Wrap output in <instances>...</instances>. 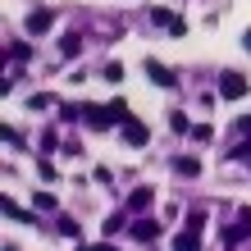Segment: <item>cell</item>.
<instances>
[{"label":"cell","instance_id":"cell-10","mask_svg":"<svg viewBox=\"0 0 251 251\" xmlns=\"http://www.w3.org/2000/svg\"><path fill=\"white\" fill-rule=\"evenodd\" d=\"M174 174H183V178H197V174H201V160H197V155H178V160H174Z\"/></svg>","mask_w":251,"mask_h":251},{"label":"cell","instance_id":"cell-17","mask_svg":"<svg viewBox=\"0 0 251 251\" xmlns=\"http://www.w3.org/2000/svg\"><path fill=\"white\" fill-rule=\"evenodd\" d=\"M32 205H37V210H55V192H37Z\"/></svg>","mask_w":251,"mask_h":251},{"label":"cell","instance_id":"cell-12","mask_svg":"<svg viewBox=\"0 0 251 251\" xmlns=\"http://www.w3.org/2000/svg\"><path fill=\"white\" fill-rule=\"evenodd\" d=\"M60 50H64V60H73V55L82 50V41H78V32H69V37L60 41Z\"/></svg>","mask_w":251,"mask_h":251},{"label":"cell","instance_id":"cell-9","mask_svg":"<svg viewBox=\"0 0 251 251\" xmlns=\"http://www.w3.org/2000/svg\"><path fill=\"white\" fill-rule=\"evenodd\" d=\"M174 251H201V233L197 228H183L178 238H174Z\"/></svg>","mask_w":251,"mask_h":251},{"label":"cell","instance_id":"cell-4","mask_svg":"<svg viewBox=\"0 0 251 251\" xmlns=\"http://www.w3.org/2000/svg\"><path fill=\"white\" fill-rule=\"evenodd\" d=\"M0 210H5V219H19V224L37 228V215H32V210H23L19 201H9V197H5V201H0Z\"/></svg>","mask_w":251,"mask_h":251},{"label":"cell","instance_id":"cell-25","mask_svg":"<svg viewBox=\"0 0 251 251\" xmlns=\"http://www.w3.org/2000/svg\"><path fill=\"white\" fill-rule=\"evenodd\" d=\"M5 251H19V247H5Z\"/></svg>","mask_w":251,"mask_h":251},{"label":"cell","instance_id":"cell-22","mask_svg":"<svg viewBox=\"0 0 251 251\" xmlns=\"http://www.w3.org/2000/svg\"><path fill=\"white\" fill-rule=\"evenodd\" d=\"M242 233L251 238V210H242Z\"/></svg>","mask_w":251,"mask_h":251},{"label":"cell","instance_id":"cell-23","mask_svg":"<svg viewBox=\"0 0 251 251\" xmlns=\"http://www.w3.org/2000/svg\"><path fill=\"white\" fill-rule=\"evenodd\" d=\"M82 251H114V247H105V242H96V247H82Z\"/></svg>","mask_w":251,"mask_h":251},{"label":"cell","instance_id":"cell-11","mask_svg":"<svg viewBox=\"0 0 251 251\" xmlns=\"http://www.w3.org/2000/svg\"><path fill=\"white\" fill-rule=\"evenodd\" d=\"M55 105V96L50 92H37V96H27V110H50Z\"/></svg>","mask_w":251,"mask_h":251},{"label":"cell","instance_id":"cell-16","mask_svg":"<svg viewBox=\"0 0 251 251\" xmlns=\"http://www.w3.org/2000/svg\"><path fill=\"white\" fill-rule=\"evenodd\" d=\"M100 78H105V82H124V64H105V69H100Z\"/></svg>","mask_w":251,"mask_h":251},{"label":"cell","instance_id":"cell-21","mask_svg":"<svg viewBox=\"0 0 251 251\" xmlns=\"http://www.w3.org/2000/svg\"><path fill=\"white\" fill-rule=\"evenodd\" d=\"M5 142H9V146H23V132H19V128H9V124H5Z\"/></svg>","mask_w":251,"mask_h":251},{"label":"cell","instance_id":"cell-3","mask_svg":"<svg viewBox=\"0 0 251 251\" xmlns=\"http://www.w3.org/2000/svg\"><path fill=\"white\" fill-rule=\"evenodd\" d=\"M142 69H146V78H151L155 87H178V78H174V69H165L160 60H146Z\"/></svg>","mask_w":251,"mask_h":251},{"label":"cell","instance_id":"cell-1","mask_svg":"<svg viewBox=\"0 0 251 251\" xmlns=\"http://www.w3.org/2000/svg\"><path fill=\"white\" fill-rule=\"evenodd\" d=\"M247 92H251V82L242 78V73H238V69H228V73H224V78H219V96H224V100H242Z\"/></svg>","mask_w":251,"mask_h":251},{"label":"cell","instance_id":"cell-19","mask_svg":"<svg viewBox=\"0 0 251 251\" xmlns=\"http://www.w3.org/2000/svg\"><path fill=\"white\" fill-rule=\"evenodd\" d=\"M187 228L201 233V228H205V210H192V215H187Z\"/></svg>","mask_w":251,"mask_h":251},{"label":"cell","instance_id":"cell-7","mask_svg":"<svg viewBox=\"0 0 251 251\" xmlns=\"http://www.w3.org/2000/svg\"><path fill=\"white\" fill-rule=\"evenodd\" d=\"M146 137H151V132H146L142 119H128V124H124V142H128V146H146Z\"/></svg>","mask_w":251,"mask_h":251},{"label":"cell","instance_id":"cell-8","mask_svg":"<svg viewBox=\"0 0 251 251\" xmlns=\"http://www.w3.org/2000/svg\"><path fill=\"white\" fill-rule=\"evenodd\" d=\"M132 238H137V242H155L160 224H155V219H137V224H132Z\"/></svg>","mask_w":251,"mask_h":251},{"label":"cell","instance_id":"cell-18","mask_svg":"<svg viewBox=\"0 0 251 251\" xmlns=\"http://www.w3.org/2000/svg\"><path fill=\"white\" fill-rule=\"evenodd\" d=\"M169 128H174V132H192V124H187V114H169Z\"/></svg>","mask_w":251,"mask_h":251},{"label":"cell","instance_id":"cell-13","mask_svg":"<svg viewBox=\"0 0 251 251\" xmlns=\"http://www.w3.org/2000/svg\"><path fill=\"white\" fill-rule=\"evenodd\" d=\"M151 23H155V27H169V32H174V23H178V19H174L169 9H151Z\"/></svg>","mask_w":251,"mask_h":251},{"label":"cell","instance_id":"cell-6","mask_svg":"<svg viewBox=\"0 0 251 251\" xmlns=\"http://www.w3.org/2000/svg\"><path fill=\"white\" fill-rule=\"evenodd\" d=\"M151 201H155V192H151V187H137V192L128 197V210L146 219V210H151Z\"/></svg>","mask_w":251,"mask_h":251},{"label":"cell","instance_id":"cell-20","mask_svg":"<svg viewBox=\"0 0 251 251\" xmlns=\"http://www.w3.org/2000/svg\"><path fill=\"white\" fill-rule=\"evenodd\" d=\"M37 174H41V178L50 183V178H55V165H50V160H37Z\"/></svg>","mask_w":251,"mask_h":251},{"label":"cell","instance_id":"cell-5","mask_svg":"<svg viewBox=\"0 0 251 251\" xmlns=\"http://www.w3.org/2000/svg\"><path fill=\"white\" fill-rule=\"evenodd\" d=\"M50 23H55V14H50V9H32V14H27V37H41Z\"/></svg>","mask_w":251,"mask_h":251},{"label":"cell","instance_id":"cell-14","mask_svg":"<svg viewBox=\"0 0 251 251\" xmlns=\"http://www.w3.org/2000/svg\"><path fill=\"white\" fill-rule=\"evenodd\" d=\"M55 228H60L64 238H78V219H69V215H60V219H55Z\"/></svg>","mask_w":251,"mask_h":251},{"label":"cell","instance_id":"cell-15","mask_svg":"<svg viewBox=\"0 0 251 251\" xmlns=\"http://www.w3.org/2000/svg\"><path fill=\"white\" fill-rule=\"evenodd\" d=\"M210 137H215V128H210V124H192V142H201V146H205Z\"/></svg>","mask_w":251,"mask_h":251},{"label":"cell","instance_id":"cell-2","mask_svg":"<svg viewBox=\"0 0 251 251\" xmlns=\"http://www.w3.org/2000/svg\"><path fill=\"white\" fill-rule=\"evenodd\" d=\"M82 124H92L96 132H105V128H114V110L110 105H82Z\"/></svg>","mask_w":251,"mask_h":251},{"label":"cell","instance_id":"cell-24","mask_svg":"<svg viewBox=\"0 0 251 251\" xmlns=\"http://www.w3.org/2000/svg\"><path fill=\"white\" fill-rule=\"evenodd\" d=\"M242 46H247V50H251V27H247V32H242Z\"/></svg>","mask_w":251,"mask_h":251}]
</instances>
